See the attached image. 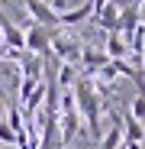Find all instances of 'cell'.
Returning <instances> with one entry per match:
<instances>
[{"label":"cell","instance_id":"obj_1","mask_svg":"<svg viewBox=\"0 0 145 149\" xmlns=\"http://www.w3.org/2000/svg\"><path fill=\"white\" fill-rule=\"evenodd\" d=\"M74 104H78V113L84 117V123L90 127V136L93 139H103V101L97 97V91L90 88L87 78H78L74 81Z\"/></svg>","mask_w":145,"mask_h":149},{"label":"cell","instance_id":"obj_13","mask_svg":"<svg viewBox=\"0 0 145 149\" xmlns=\"http://www.w3.org/2000/svg\"><path fill=\"white\" fill-rule=\"evenodd\" d=\"M123 149H142V143H123Z\"/></svg>","mask_w":145,"mask_h":149},{"label":"cell","instance_id":"obj_2","mask_svg":"<svg viewBox=\"0 0 145 149\" xmlns=\"http://www.w3.org/2000/svg\"><path fill=\"white\" fill-rule=\"evenodd\" d=\"M23 33H26V52H29V55H39L42 62H48V58H52V36H55V29L29 23Z\"/></svg>","mask_w":145,"mask_h":149},{"label":"cell","instance_id":"obj_10","mask_svg":"<svg viewBox=\"0 0 145 149\" xmlns=\"http://www.w3.org/2000/svg\"><path fill=\"white\" fill-rule=\"evenodd\" d=\"M0 146H3V149H10V146H16V133L10 130V123H7V120L0 123Z\"/></svg>","mask_w":145,"mask_h":149},{"label":"cell","instance_id":"obj_15","mask_svg":"<svg viewBox=\"0 0 145 149\" xmlns=\"http://www.w3.org/2000/svg\"><path fill=\"white\" fill-rule=\"evenodd\" d=\"M142 68H145V52H142Z\"/></svg>","mask_w":145,"mask_h":149},{"label":"cell","instance_id":"obj_14","mask_svg":"<svg viewBox=\"0 0 145 149\" xmlns=\"http://www.w3.org/2000/svg\"><path fill=\"white\" fill-rule=\"evenodd\" d=\"M129 3H132V7H142V3H145V0H129Z\"/></svg>","mask_w":145,"mask_h":149},{"label":"cell","instance_id":"obj_8","mask_svg":"<svg viewBox=\"0 0 145 149\" xmlns=\"http://www.w3.org/2000/svg\"><path fill=\"white\" fill-rule=\"evenodd\" d=\"M90 16H93V10H90V0H87V3H81V7H74V10L58 13V23H61V26H78V23H84V19H90Z\"/></svg>","mask_w":145,"mask_h":149},{"label":"cell","instance_id":"obj_11","mask_svg":"<svg viewBox=\"0 0 145 149\" xmlns=\"http://www.w3.org/2000/svg\"><path fill=\"white\" fill-rule=\"evenodd\" d=\"M7 110H10V101H7V94L0 91V123L7 120Z\"/></svg>","mask_w":145,"mask_h":149},{"label":"cell","instance_id":"obj_5","mask_svg":"<svg viewBox=\"0 0 145 149\" xmlns=\"http://www.w3.org/2000/svg\"><path fill=\"white\" fill-rule=\"evenodd\" d=\"M126 3H129V0H110V3L93 16V23H97L100 29H107V33H116V26H119V13H123Z\"/></svg>","mask_w":145,"mask_h":149},{"label":"cell","instance_id":"obj_9","mask_svg":"<svg viewBox=\"0 0 145 149\" xmlns=\"http://www.w3.org/2000/svg\"><path fill=\"white\" fill-rule=\"evenodd\" d=\"M129 113L142 123V127H145V94H135L132 97V104H129Z\"/></svg>","mask_w":145,"mask_h":149},{"label":"cell","instance_id":"obj_7","mask_svg":"<svg viewBox=\"0 0 145 149\" xmlns=\"http://www.w3.org/2000/svg\"><path fill=\"white\" fill-rule=\"evenodd\" d=\"M119 120H123V139H126V143H145V127H142L129 110L119 113Z\"/></svg>","mask_w":145,"mask_h":149},{"label":"cell","instance_id":"obj_16","mask_svg":"<svg viewBox=\"0 0 145 149\" xmlns=\"http://www.w3.org/2000/svg\"><path fill=\"white\" fill-rule=\"evenodd\" d=\"M0 149H3V146H0Z\"/></svg>","mask_w":145,"mask_h":149},{"label":"cell","instance_id":"obj_4","mask_svg":"<svg viewBox=\"0 0 145 149\" xmlns=\"http://www.w3.org/2000/svg\"><path fill=\"white\" fill-rule=\"evenodd\" d=\"M19 3H23V10L29 13V23H36V26H48V29L58 26V13L48 7L45 0H19Z\"/></svg>","mask_w":145,"mask_h":149},{"label":"cell","instance_id":"obj_3","mask_svg":"<svg viewBox=\"0 0 145 149\" xmlns=\"http://www.w3.org/2000/svg\"><path fill=\"white\" fill-rule=\"evenodd\" d=\"M81 52H84V45L78 39H61V36H52V58L58 65H81Z\"/></svg>","mask_w":145,"mask_h":149},{"label":"cell","instance_id":"obj_12","mask_svg":"<svg viewBox=\"0 0 145 149\" xmlns=\"http://www.w3.org/2000/svg\"><path fill=\"white\" fill-rule=\"evenodd\" d=\"M139 26H145V3L139 7Z\"/></svg>","mask_w":145,"mask_h":149},{"label":"cell","instance_id":"obj_6","mask_svg":"<svg viewBox=\"0 0 145 149\" xmlns=\"http://www.w3.org/2000/svg\"><path fill=\"white\" fill-rule=\"evenodd\" d=\"M103 52H107L110 62H129V58H132V52H129V39H123L119 33H107Z\"/></svg>","mask_w":145,"mask_h":149}]
</instances>
